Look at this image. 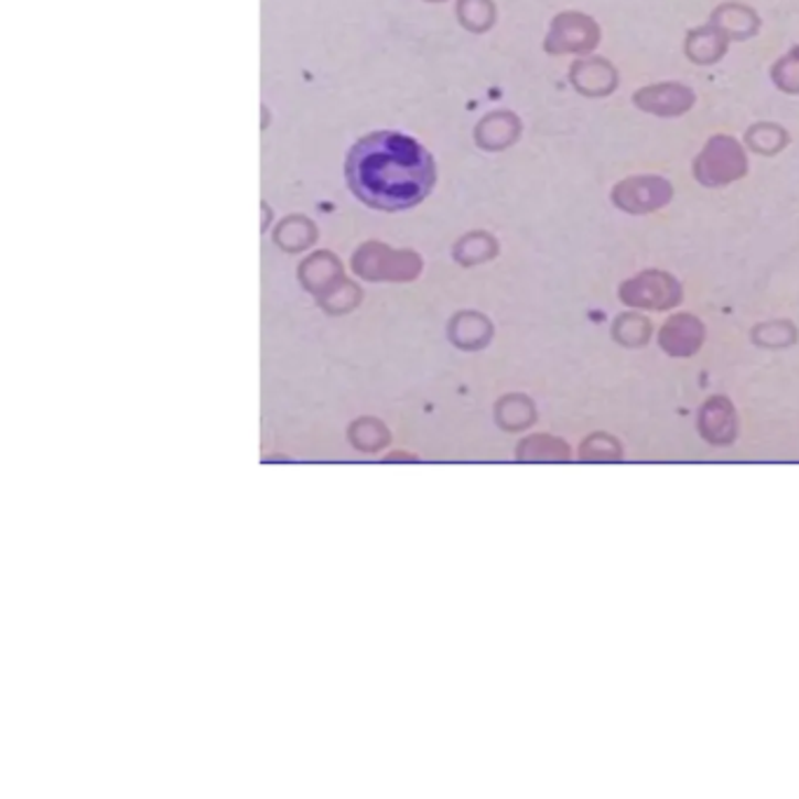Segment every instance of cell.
Returning a JSON list of instances; mask_svg holds the SVG:
<instances>
[{
	"instance_id": "1",
	"label": "cell",
	"mask_w": 799,
	"mask_h": 799,
	"mask_svg": "<svg viewBox=\"0 0 799 799\" xmlns=\"http://www.w3.org/2000/svg\"><path fill=\"white\" fill-rule=\"evenodd\" d=\"M345 172L352 193L385 212L415 207L434 185L432 155L395 132L364 137L349 151Z\"/></svg>"
},
{
	"instance_id": "2",
	"label": "cell",
	"mask_w": 799,
	"mask_h": 799,
	"mask_svg": "<svg viewBox=\"0 0 799 799\" xmlns=\"http://www.w3.org/2000/svg\"><path fill=\"white\" fill-rule=\"evenodd\" d=\"M748 174L746 148L730 134H715L694 160V179L705 188H724Z\"/></svg>"
},
{
	"instance_id": "3",
	"label": "cell",
	"mask_w": 799,
	"mask_h": 799,
	"mask_svg": "<svg viewBox=\"0 0 799 799\" xmlns=\"http://www.w3.org/2000/svg\"><path fill=\"white\" fill-rule=\"evenodd\" d=\"M673 183L657 174H638L619 181L612 188V204L624 214L643 216L663 209L673 199Z\"/></svg>"
},
{
	"instance_id": "4",
	"label": "cell",
	"mask_w": 799,
	"mask_h": 799,
	"mask_svg": "<svg viewBox=\"0 0 799 799\" xmlns=\"http://www.w3.org/2000/svg\"><path fill=\"white\" fill-rule=\"evenodd\" d=\"M601 43V26L584 12H561L551 22L547 52L551 54H591Z\"/></svg>"
},
{
	"instance_id": "5",
	"label": "cell",
	"mask_w": 799,
	"mask_h": 799,
	"mask_svg": "<svg viewBox=\"0 0 799 799\" xmlns=\"http://www.w3.org/2000/svg\"><path fill=\"white\" fill-rule=\"evenodd\" d=\"M636 108L657 118H680L697 104L692 87L682 83H657L645 85L634 95Z\"/></svg>"
},
{
	"instance_id": "6",
	"label": "cell",
	"mask_w": 799,
	"mask_h": 799,
	"mask_svg": "<svg viewBox=\"0 0 799 799\" xmlns=\"http://www.w3.org/2000/svg\"><path fill=\"white\" fill-rule=\"evenodd\" d=\"M570 83L582 97L603 99L619 87V71L605 57H584L572 64Z\"/></svg>"
},
{
	"instance_id": "7",
	"label": "cell",
	"mask_w": 799,
	"mask_h": 799,
	"mask_svg": "<svg viewBox=\"0 0 799 799\" xmlns=\"http://www.w3.org/2000/svg\"><path fill=\"white\" fill-rule=\"evenodd\" d=\"M730 43L732 41L715 24H705L687 33L684 54L697 66H713L722 62V57L730 50Z\"/></svg>"
},
{
	"instance_id": "8",
	"label": "cell",
	"mask_w": 799,
	"mask_h": 799,
	"mask_svg": "<svg viewBox=\"0 0 799 799\" xmlns=\"http://www.w3.org/2000/svg\"><path fill=\"white\" fill-rule=\"evenodd\" d=\"M711 24H715L732 43L748 41L759 33L762 20L759 14L743 3H722L713 10Z\"/></svg>"
},
{
	"instance_id": "9",
	"label": "cell",
	"mask_w": 799,
	"mask_h": 799,
	"mask_svg": "<svg viewBox=\"0 0 799 799\" xmlns=\"http://www.w3.org/2000/svg\"><path fill=\"white\" fill-rule=\"evenodd\" d=\"M790 143V134L786 127L776 122H757L746 132V145L757 155H778Z\"/></svg>"
},
{
	"instance_id": "10",
	"label": "cell",
	"mask_w": 799,
	"mask_h": 799,
	"mask_svg": "<svg viewBox=\"0 0 799 799\" xmlns=\"http://www.w3.org/2000/svg\"><path fill=\"white\" fill-rule=\"evenodd\" d=\"M771 80L786 95H799V45L771 66Z\"/></svg>"
}]
</instances>
